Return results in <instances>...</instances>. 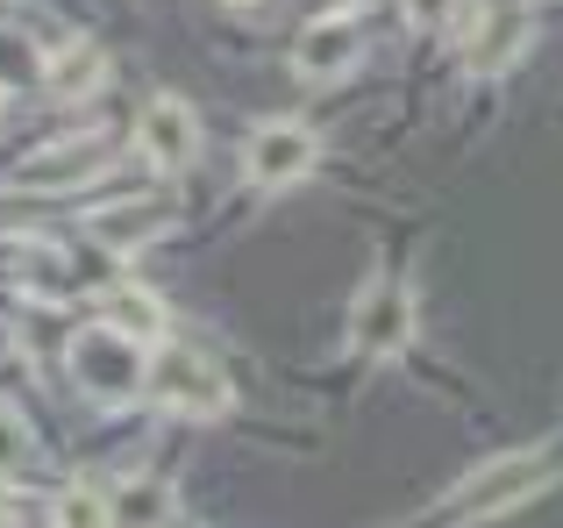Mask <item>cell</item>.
Returning a JSON list of instances; mask_svg holds the SVG:
<instances>
[{
	"label": "cell",
	"mask_w": 563,
	"mask_h": 528,
	"mask_svg": "<svg viewBox=\"0 0 563 528\" xmlns=\"http://www.w3.org/2000/svg\"><path fill=\"white\" fill-rule=\"evenodd\" d=\"M143 393H151L165 415H179V421H214L221 407H229V372H221L207 350L157 343V350H151V378H143Z\"/></svg>",
	"instance_id": "cell-2"
},
{
	"label": "cell",
	"mask_w": 563,
	"mask_h": 528,
	"mask_svg": "<svg viewBox=\"0 0 563 528\" xmlns=\"http://www.w3.org/2000/svg\"><path fill=\"white\" fill-rule=\"evenodd\" d=\"M407 336H413V293L399 278H372L350 307V343L364 358H393V350H407Z\"/></svg>",
	"instance_id": "cell-6"
},
{
	"label": "cell",
	"mask_w": 563,
	"mask_h": 528,
	"mask_svg": "<svg viewBox=\"0 0 563 528\" xmlns=\"http://www.w3.org/2000/svg\"><path fill=\"white\" fill-rule=\"evenodd\" d=\"M550 486V458L542 450H514V458H493L485 472H471L464 486H456V515H507L514 501H528V493Z\"/></svg>",
	"instance_id": "cell-3"
},
{
	"label": "cell",
	"mask_w": 563,
	"mask_h": 528,
	"mask_svg": "<svg viewBox=\"0 0 563 528\" xmlns=\"http://www.w3.org/2000/svg\"><path fill=\"white\" fill-rule=\"evenodd\" d=\"M136 151H143V165H157V172H186L192 157H200V114H192L179 94L143 100V114H136Z\"/></svg>",
	"instance_id": "cell-7"
},
{
	"label": "cell",
	"mask_w": 563,
	"mask_h": 528,
	"mask_svg": "<svg viewBox=\"0 0 563 528\" xmlns=\"http://www.w3.org/2000/svg\"><path fill=\"white\" fill-rule=\"evenodd\" d=\"M407 14H413V22H450L456 0H407Z\"/></svg>",
	"instance_id": "cell-14"
},
{
	"label": "cell",
	"mask_w": 563,
	"mask_h": 528,
	"mask_svg": "<svg viewBox=\"0 0 563 528\" xmlns=\"http://www.w3.org/2000/svg\"><path fill=\"white\" fill-rule=\"evenodd\" d=\"M100 79H108V57H100V43H86V36L57 43V51L43 57V86H51L57 100H79V94H93Z\"/></svg>",
	"instance_id": "cell-10"
},
{
	"label": "cell",
	"mask_w": 563,
	"mask_h": 528,
	"mask_svg": "<svg viewBox=\"0 0 563 528\" xmlns=\"http://www.w3.org/2000/svg\"><path fill=\"white\" fill-rule=\"evenodd\" d=\"M108 307H114L108 321H114L122 336H165V307H157L151 293H114Z\"/></svg>",
	"instance_id": "cell-12"
},
{
	"label": "cell",
	"mask_w": 563,
	"mask_h": 528,
	"mask_svg": "<svg viewBox=\"0 0 563 528\" xmlns=\"http://www.w3.org/2000/svg\"><path fill=\"white\" fill-rule=\"evenodd\" d=\"M93 172H108V136H51L43 151H29L14 165V186L22 194H71Z\"/></svg>",
	"instance_id": "cell-5"
},
{
	"label": "cell",
	"mask_w": 563,
	"mask_h": 528,
	"mask_svg": "<svg viewBox=\"0 0 563 528\" xmlns=\"http://www.w3.org/2000/svg\"><path fill=\"white\" fill-rule=\"evenodd\" d=\"M314 165H321V143H314V129H307V122H264L257 136H250V151H243L250 186H264V194L300 186Z\"/></svg>",
	"instance_id": "cell-4"
},
{
	"label": "cell",
	"mask_w": 563,
	"mask_h": 528,
	"mask_svg": "<svg viewBox=\"0 0 563 528\" xmlns=\"http://www.w3.org/2000/svg\"><path fill=\"white\" fill-rule=\"evenodd\" d=\"M357 65H364V29L350 22V14H321V22H307L300 43H292V72L314 79V86L343 79V72H357Z\"/></svg>",
	"instance_id": "cell-9"
},
{
	"label": "cell",
	"mask_w": 563,
	"mask_h": 528,
	"mask_svg": "<svg viewBox=\"0 0 563 528\" xmlns=\"http://www.w3.org/2000/svg\"><path fill=\"white\" fill-rule=\"evenodd\" d=\"M0 108H8V94H0Z\"/></svg>",
	"instance_id": "cell-16"
},
{
	"label": "cell",
	"mask_w": 563,
	"mask_h": 528,
	"mask_svg": "<svg viewBox=\"0 0 563 528\" xmlns=\"http://www.w3.org/2000/svg\"><path fill=\"white\" fill-rule=\"evenodd\" d=\"M172 229H179V208H172V200H143V194L136 200H108V208L86 215V237H93L100 251H114V257L172 237Z\"/></svg>",
	"instance_id": "cell-8"
},
{
	"label": "cell",
	"mask_w": 563,
	"mask_h": 528,
	"mask_svg": "<svg viewBox=\"0 0 563 528\" xmlns=\"http://www.w3.org/2000/svg\"><path fill=\"white\" fill-rule=\"evenodd\" d=\"M65 364H71V386H79L86 400H100V407L136 400L143 378H151V358H143V343H136V336H122L114 321H86V329L71 336Z\"/></svg>",
	"instance_id": "cell-1"
},
{
	"label": "cell",
	"mask_w": 563,
	"mask_h": 528,
	"mask_svg": "<svg viewBox=\"0 0 563 528\" xmlns=\"http://www.w3.org/2000/svg\"><path fill=\"white\" fill-rule=\"evenodd\" d=\"M51 528H122V507H114L108 486L79 479V486H65L51 501Z\"/></svg>",
	"instance_id": "cell-11"
},
{
	"label": "cell",
	"mask_w": 563,
	"mask_h": 528,
	"mask_svg": "<svg viewBox=\"0 0 563 528\" xmlns=\"http://www.w3.org/2000/svg\"><path fill=\"white\" fill-rule=\"evenodd\" d=\"M29 458H36V436H29V421L14 415L8 400H0V479L29 472Z\"/></svg>",
	"instance_id": "cell-13"
},
{
	"label": "cell",
	"mask_w": 563,
	"mask_h": 528,
	"mask_svg": "<svg viewBox=\"0 0 563 528\" xmlns=\"http://www.w3.org/2000/svg\"><path fill=\"white\" fill-rule=\"evenodd\" d=\"M235 8H250V0H235Z\"/></svg>",
	"instance_id": "cell-15"
}]
</instances>
